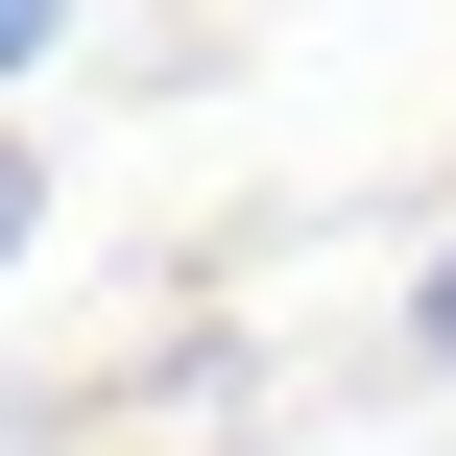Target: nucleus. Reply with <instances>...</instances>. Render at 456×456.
<instances>
[{
    "label": "nucleus",
    "mask_w": 456,
    "mask_h": 456,
    "mask_svg": "<svg viewBox=\"0 0 456 456\" xmlns=\"http://www.w3.org/2000/svg\"><path fill=\"white\" fill-rule=\"evenodd\" d=\"M24 216H48V144H24V120H0V265H24Z\"/></svg>",
    "instance_id": "obj_1"
},
{
    "label": "nucleus",
    "mask_w": 456,
    "mask_h": 456,
    "mask_svg": "<svg viewBox=\"0 0 456 456\" xmlns=\"http://www.w3.org/2000/svg\"><path fill=\"white\" fill-rule=\"evenodd\" d=\"M48 48H72V0H0V72H48Z\"/></svg>",
    "instance_id": "obj_3"
},
{
    "label": "nucleus",
    "mask_w": 456,
    "mask_h": 456,
    "mask_svg": "<svg viewBox=\"0 0 456 456\" xmlns=\"http://www.w3.org/2000/svg\"><path fill=\"white\" fill-rule=\"evenodd\" d=\"M409 361H433V385H456V240H433V289H409Z\"/></svg>",
    "instance_id": "obj_2"
}]
</instances>
